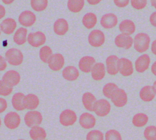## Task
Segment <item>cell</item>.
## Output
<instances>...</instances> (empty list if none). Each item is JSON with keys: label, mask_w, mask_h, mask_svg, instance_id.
<instances>
[{"label": "cell", "mask_w": 156, "mask_h": 140, "mask_svg": "<svg viewBox=\"0 0 156 140\" xmlns=\"http://www.w3.org/2000/svg\"><path fill=\"white\" fill-rule=\"evenodd\" d=\"M151 38L145 33H137L133 39V47L135 50L139 53H143L147 51L149 47Z\"/></svg>", "instance_id": "1"}, {"label": "cell", "mask_w": 156, "mask_h": 140, "mask_svg": "<svg viewBox=\"0 0 156 140\" xmlns=\"http://www.w3.org/2000/svg\"><path fill=\"white\" fill-rule=\"evenodd\" d=\"M5 59L12 65H20L23 61V54L21 50L16 48H11L5 52Z\"/></svg>", "instance_id": "2"}, {"label": "cell", "mask_w": 156, "mask_h": 140, "mask_svg": "<svg viewBox=\"0 0 156 140\" xmlns=\"http://www.w3.org/2000/svg\"><path fill=\"white\" fill-rule=\"evenodd\" d=\"M24 120L26 125L32 128L35 126H39L41 124L43 116L38 111L31 110L26 113Z\"/></svg>", "instance_id": "3"}, {"label": "cell", "mask_w": 156, "mask_h": 140, "mask_svg": "<svg viewBox=\"0 0 156 140\" xmlns=\"http://www.w3.org/2000/svg\"><path fill=\"white\" fill-rule=\"evenodd\" d=\"M77 121V115L73 110L66 109L62 111L59 116L60 123L63 126L73 125Z\"/></svg>", "instance_id": "4"}, {"label": "cell", "mask_w": 156, "mask_h": 140, "mask_svg": "<svg viewBox=\"0 0 156 140\" xmlns=\"http://www.w3.org/2000/svg\"><path fill=\"white\" fill-rule=\"evenodd\" d=\"M89 44L94 47H98L104 43L105 42V35L101 30L94 29L92 30L88 38Z\"/></svg>", "instance_id": "5"}, {"label": "cell", "mask_w": 156, "mask_h": 140, "mask_svg": "<svg viewBox=\"0 0 156 140\" xmlns=\"http://www.w3.org/2000/svg\"><path fill=\"white\" fill-rule=\"evenodd\" d=\"M110 110L111 105L110 102L105 99H101L96 101L93 112L98 116L104 117L110 113Z\"/></svg>", "instance_id": "6"}, {"label": "cell", "mask_w": 156, "mask_h": 140, "mask_svg": "<svg viewBox=\"0 0 156 140\" xmlns=\"http://www.w3.org/2000/svg\"><path fill=\"white\" fill-rule=\"evenodd\" d=\"M21 122V118L18 113L10 112L7 113L4 119L5 125L10 130H13L18 127Z\"/></svg>", "instance_id": "7"}, {"label": "cell", "mask_w": 156, "mask_h": 140, "mask_svg": "<svg viewBox=\"0 0 156 140\" xmlns=\"http://www.w3.org/2000/svg\"><path fill=\"white\" fill-rule=\"evenodd\" d=\"M46 41V38L45 35L40 31L30 33L27 36L28 43L34 47H38L44 45Z\"/></svg>", "instance_id": "8"}, {"label": "cell", "mask_w": 156, "mask_h": 140, "mask_svg": "<svg viewBox=\"0 0 156 140\" xmlns=\"http://www.w3.org/2000/svg\"><path fill=\"white\" fill-rule=\"evenodd\" d=\"M1 80L9 86L13 87L20 83L21 76L18 72L14 70H10L4 74Z\"/></svg>", "instance_id": "9"}, {"label": "cell", "mask_w": 156, "mask_h": 140, "mask_svg": "<svg viewBox=\"0 0 156 140\" xmlns=\"http://www.w3.org/2000/svg\"><path fill=\"white\" fill-rule=\"evenodd\" d=\"M106 68L110 75H115L119 72V58L116 55H110L106 59Z\"/></svg>", "instance_id": "10"}, {"label": "cell", "mask_w": 156, "mask_h": 140, "mask_svg": "<svg viewBox=\"0 0 156 140\" xmlns=\"http://www.w3.org/2000/svg\"><path fill=\"white\" fill-rule=\"evenodd\" d=\"M133 43V39L130 35L121 33L117 35L115 39V44L119 48L129 49Z\"/></svg>", "instance_id": "11"}, {"label": "cell", "mask_w": 156, "mask_h": 140, "mask_svg": "<svg viewBox=\"0 0 156 140\" xmlns=\"http://www.w3.org/2000/svg\"><path fill=\"white\" fill-rule=\"evenodd\" d=\"M36 21L35 15L30 10H25L20 13L18 17L19 23L24 27H30Z\"/></svg>", "instance_id": "12"}, {"label": "cell", "mask_w": 156, "mask_h": 140, "mask_svg": "<svg viewBox=\"0 0 156 140\" xmlns=\"http://www.w3.org/2000/svg\"><path fill=\"white\" fill-rule=\"evenodd\" d=\"M48 64L52 71H59L65 64V58L61 53H55L52 55Z\"/></svg>", "instance_id": "13"}, {"label": "cell", "mask_w": 156, "mask_h": 140, "mask_svg": "<svg viewBox=\"0 0 156 140\" xmlns=\"http://www.w3.org/2000/svg\"><path fill=\"white\" fill-rule=\"evenodd\" d=\"M96 64L95 59L91 56H85L80 58L79 62V69L86 73L91 72V70Z\"/></svg>", "instance_id": "14"}, {"label": "cell", "mask_w": 156, "mask_h": 140, "mask_svg": "<svg viewBox=\"0 0 156 140\" xmlns=\"http://www.w3.org/2000/svg\"><path fill=\"white\" fill-rule=\"evenodd\" d=\"M118 20L117 16L112 13H108L104 15L100 21L101 25L106 29H110L115 26L118 24Z\"/></svg>", "instance_id": "15"}, {"label": "cell", "mask_w": 156, "mask_h": 140, "mask_svg": "<svg viewBox=\"0 0 156 140\" xmlns=\"http://www.w3.org/2000/svg\"><path fill=\"white\" fill-rule=\"evenodd\" d=\"M113 104L117 107H122L127 102V95L122 88H118L111 98Z\"/></svg>", "instance_id": "16"}, {"label": "cell", "mask_w": 156, "mask_h": 140, "mask_svg": "<svg viewBox=\"0 0 156 140\" xmlns=\"http://www.w3.org/2000/svg\"><path fill=\"white\" fill-rule=\"evenodd\" d=\"M151 63L150 56L147 54L140 56L135 62V70L138 73H143L148 69Z\"/></svg>", "instance_id": "17"}, {"label": "cell", "mask_w": 156, "mask_h": 140, "mask_svg": "<svg viewBox=\"0 0 156 140\" xmlns=\"http://www.w3.org/2000/svg\"><path fill=\"white\" fill-rule=\"evenodd\" d=\"M79 124L85 129L92 128L96 124V118L92 114L85 112L80 115L79 117Z\"/></svg>", "instance_id": "18"}, {"label": "cell", "mask_w": 156, "mask_h": 140, "mask_svg": "<svg viewBox=\"0 0 156 140\" xmlns=\"http://www.w3.org/2000/svg\"><path fill=\"white\" fill-rule=\"evenodd\" d=\"M119 73L123 76H129L133 74V64L130 60L126 58L119 59Z\"/></svg>", "instance_id": "19"}, {"label": "cell", "mask_w": 156, "mask_h": 140, "mask_svg": "<svg viewBox=\"0 0 156 140\" xmlns=\"http://www.w3.org/2000/svg\"><path fill=\"white\" fill-rule=\"evenodd\" d=\"M53 28L55 34L59 36H63L68 31V23L66 19L59 18L54 22Z\"/></svg>", "instance_id": "20"}, {"label": "cell", "mask_w": 156, "mask_h": 140, "mask_svg": "<svg viewBox=\"0 0 156 140\" xmlns=\"http://www.w3.org/2000/svg\"><path fill=\"white\" fill-rule=\"evenodd\" d=\"M17 26L15 20L11 18L4 19L1 23V30L5 34L10 35L13 33Z\"/></svg>", "instance_id": "21"}, {"label": "cell", "mask_w": 156, "mask_h": 140, "mask_svg": "<svg viewBox=\"0 0 156 140\" xmlns=\"http://www.w3.org/2000/svg\"><path fill=\"white\" fill-rule=\"evenodd\" d=\"M79 76L78 69L73 65L66 66L62 70V76L67 81H73L76 80Z\"/></svg>", "instance_id": "22"}, {"label": "cell", "mask_w": 156, "mask_h": 140, "mask_svg": "<svg viewBox=\"0 0 156 140\" xmlns=\"http://www.w3.org/2000/svg\"><path fill=\"white\" fill-rule=\"evenodd\" d=\"M82 104L86 110L90 112L94 111V105L97 100L93 94L90 92L84 93L82 96Z\"/></svg>", "instance_id": "23"}, {"label": "cell", "mask_w": 156, "mask_h": 140, "mask_svg": "<svg viewBox=\"0 0 156 140\" xmlns=\"http://www.w3.org/2000/svg\"><path fill=\"white\" fill-rule=\"evenodd\" d=\"M23 102L26 109L32 110L37 108L40 103V100L35 94L29 93L25 96Z\"/></svg>", "instance_id": "24"}, {"label": "cell", "mask_w": 156, "mask_h": 140, "mask_svg": "<svg viewBox=\"0 0 156 140\" xmlns=\"http://www.w3.org/2000/svg\"><path fill=\"white\" fill-rule=\"evenodd\" d=\"M119 31L124 34L130 35L135 32V24L130 19H124L122 21L119 25Z\"/></svg>", "instance_id": "25"}, {"label": "cell", "mask_w": 156, "mask_h": 140, "mask_svg": "<svg viewBox=\"0 0 156 140\" xmlns=\"http://www.w3.org/2000/svg\"><path fill=\"white\" fill-rule=\"evenodd\" d=\"M105 75V67L103 63H96L91 70V77L95 81H101Z\"/></svg>", "instance_id": "26"}, {"label": "cell", "mask_w": 156, "mask_h": 140, "mask_svg": "<svg viewBox=\"0 0 156 140\" xmlns=\"http://www.w3.org/2000/svg\"><path fill=\"white\" fill-rule=\"evenodd\" d=\"M139 95L140 99L143 101L150 102L154 99L155 96V93L152 89V86L145 85L140 90Z\"/></svg>", "instance_id": "27"}, {"label": "cell", "mask_w": 156, "mask_h": 140, "mask_svg": "<svg viewBox=\"0 0 156 140\" xmlns=\"http://www.w3.org/2000/svg\"><path fill=\"white\" fill-rule=\"evenodd\" d=\"M25 95L21 92L15 93L12 98V104L13 108L17 111H22L25 108L24 105V99Z\"/></svg>", "instance_id": "28"}, {"label": "cell", "mask_w": 156, "mask_h": 140, "mask_svg": "<svg viewBox=\"0 0 156 140\" xmlns=\"http://www.w3.org/2000/svg\"><path fill=\"white\" fill-rule=\"evenodd\" d=\"M29 135L32 140H44L47 136L46 130L40 126L32 127L29 131Z\"/></svg>", "instance_id": "29"}, {"label": "cell", "mask_w": 156, "mask_h": 140, "mask_svg": "<svg viewBox=\"0 0 156 140\" xmlns=\"http://www.w3.org/2000/svg\"><path fill=\"white\" fill-rule=\"evenodd\" d=\"M27 30L24 27H20L16 30L13 36V41L17 45H23L26 41H27Z\"/></svg>", "instance_id": "30"}, {"label": "cell", "mask_w": 156, "mask_h": 140, "mask_svg": "<svg viewBox=\"0 0 156 140\" xmlns=\"http://www.w3.org/2000/svg\"><path fill=\"white\" fill-rule=\"evenodd\" d=\"M97 21L98 19L96 15L92 12L86 13L82 18V24L85 27L88 29L93 28L96 25Z\"/></svg>", "instance_id": "31"}, {"label": "cell", "mask_w": 156, "mask_h": 140, "mask_svg": "<svg viewBox=\"0 0 156 140\" xmlns=\"http://www.w3.org/2000/svg\"><path fill=\"white\" fill-rule=\"evenodd\" d=\"M149 118L147 115L143 113L135 114L132 118V124L136 127H144L148 122Z\"/></svg>", "instance_id": "32"}, {"label": "cell", "mask_w": 156, "mask_h": 140, "mask_svg": "<svg viewBox=\"0 0 156 140\" xmlns=\"http://www.w3.org/2000/svg\"><path fill=\"white\" fill-rule=\"evenodd\" d=\"M84 4V0H69L67 2V7L70 12L78 13L82 10Z\"/></svg>", "instance_id": "33"}, {"label": "cell", "mask_w": 156, "mask_h": 140, "mask_svg": "<svg viewBox=\"0 0 156 140\" xmlns=\"http://www.w3.org/2000/svg\"><path fill=\"white\" fill-rule=\"evenodd\" d=\"M40 58L44 63H48L50 58L52 56V50L48 45L43 46L39 52Z\"/></svg>", "instance_id": "34"}, {"label": "cell", "mask_w": 156, "mask_h": 140, "mask_svg": "<svg viewBox=\"0 0 156 140\" xmlns=\"http://www.w3.org/2000/svg\"><path fill=\"white\" fill-rule=\"evenodd\" d=\"M119 88V87L117 86L116 84L112 82H108L103 87L102 92L104 95L108 98L111 99L113 96V95L115 94V93L116 92V90Z\"/></svg>", "instance_id": "35"}, {"label": "cell", "mask_w": 156, "mask_h": 140, "mask_svg": "<svg viewBox=\"0 0 156 140\" xmlns=\"http://www.w3.org/2000/svg\"><path fill=\"white\" fill-rule=\"evenodd\" d=\"M48 4V0H32L30 5L35 12H42L44 10Z\"/></svg>", "instance_id": "36"}, {"label": "cell", "mask_w": 156, "mask_h": 140, "mask_svg": "<svg viewBox=\"0 0 156 140\" xmlns=\"http://www.w3.org/2000/svg\"><path fill=\"white\" fill-rule=\"evenodd\" d=\"M143 134L146 140H156V126L149 125L146 127Z\"/></svg>", "instance_id": "37"}, {"label": "cell", "mask_w": 156, "mask_h": 140, "mask_svg": "<svg viewBox=\"0 0 156 140\" xmlns=\"http://www.w3.org/2000/svg\"><path fill=\"white\" fill-rule=\"evenodd\" d=\"M86 140H104V134L98 130H91L87 133Z\"/></svg>", "instance_id": "38"}, {"label": "cell", "mask_w": 156, "mask_h": 140, "mask_svg": "<svg viewBox=\"0 0 156 140\" xmlns=\"http://www.w3.org/2000/svg\"><path fill=\"white\" fill-rule=\"evenodd\" d=\"M105 140H122V136L120 133L115 129L108 130L105 134Z\"/></svg>", "instance_id": "39"}, {"label": "cell", "mask_w": 156, "mask_h": 140, "mask_svg": "<svg viewBox=\"0 0 156 140\" xmlns=\"http://www.w3.org/2000/svg\"><path fill=\"white\" fill-rule=\"evenodd\" d=\"M13 91V87L9 86L4 83L2 80L0 81V95L3 96H6L11 94Z\"/></svg>", "instance_id": "40"}, {"label": "cell", "mask_w": 156, "mask_h": 140, "mask_svg": "<svg viewBox=\"0 0 156 140\" xmlns=\"http://www.w3.org/2000/svg\"><path fill=\"white\" fill-rule=\"evenodd\" d=\"M131 5L133 7V8L137 9V10H141L144 8L146 5H147V1L146 0H132L130 1Z\"/></svg>", "instance_id": "41"}, {"label": "cell", "mask_w": 156, "mask_h": 140, "mask_svg": "<svg viewBox=\"0 0 156 140\" xmlns=\"http://www.w3.org/2000/svg\"><path fill=\"white\" fill-rule=\"evenodd\" d=\"M115 4L118 7H125L129 4V0H114Z\"/></svg>", "instance_id": "42"}, {"label": "cell", "mask_w": 156, "mask_h": 140, "mask_svg": "<svg viewBox=\"0 0 156 140\" xmlns=\"http://www.w3.org/2000/svg\"><path fill=\"white\" fill-rule=\"evenodd\" d=\"M7 107V102L6 100L2 98H0V113L4 112Z\"/></svg>", "instance_id": "43"}, {"label": "cell", "mask_w": 156, "mask_h": 140, "mask_svg": "<svg viewBox=\"0 0 156 140\" xmlns=\"http://www.w3.org/2000/svg\"><path fill=\"white\" fill-rule=\"evenodd\" d=\"M149 21L151 24L155 27H156V11L151 13L149 17Z\"/></svg>", "instance_id": "44"}, {"label": "cell", "mask_w": 156, "mask_h": 140, "mask_svg": "<svg viewBox=\"0 0 156 140\" xmlns=\"http://www.w3.org/2000/svg\"><path fill=\"white\" fill-rule=\"evenodd\" d=\"M0 70L3 71L7 67V62L2 56H0Z\"/></svg>", "instance_id": "45"}, {"label": "cell", "mask_w": 156, "mask_h": 140, "mask_svg": "<svg viewBox=\"0 0 156 140\" xmlns=\"http://www.w3.org/2000/svg\"><path fill=\"white\" fill-rule=\"evenodd\" d=\"M151 51L153 54L156 55V39L154 40L151 44Z\"/></svg>", "instance_id": "46"}, {"label": "cell", "mask_w": 156, "mask_h": 140, "mask_svg": "<svg viewBox=\"0 0 156 140\" xmlns=\"http://www.w3.org/2000/svg\"><path fill=\"white\" fill-rule=\"evenodd\" d=\"M0 13H1V16H0V18H2L5 15V9L4 7V6L2 5H0Z\"/></svg>", "instance_id": "47"}, {"label": "cell", "mask_w": 156, "mask_h": 140, "mask_svg": "<svg viewBox=\"0 0 156 140\" xmlns=\"http://www.w3.org/2000/svg\"><path fill=\"white\" fill-rule=\"evenodd\" d=\"M151 72L153 73V75L156 76V61L152 64L151 66Z\"/></svg>", "instance_id": "48"}, {"label": "cell", "mask_w": 156, "mask_h": 140, "mask_svg": "<svg viewBox=\"0 0 156 140\" xmlns=\"http://www.w3.org/2000/svg\"><path fill=\"white\" fill-rule=\"evenodd\" d=\"M101 0H88L87 1V2L90 4H91V5H96V4H98V3H99L100 2H101Z\"/></svg>", "instance_id": "49"}, {"label": "cell", "mask_w": 156, "mask_h": 140, "mask_svg": "<svg viewBox=\"0 0 156 140\" xmlns=\"http://www.w3.org/2000/svg\"><path fill=\"white\" fill-rule=\"evenodd\" d=\"M150 2H151V5L153 7H154L155 8H156V0H152Z\"/></svg>", "instance_id": "50"}, {"label": "cell", "mask_w": 156, "mask_h": 140, "mask_svg": "<svg viewBox=\"0 0 156 140\" xmlns=\"http://www.w3.org/2000/svg\"><path fill=\"white\" fill-rule=\"evenodd\" d=\"M152 89H153L154 93L156 94V80L154 81V82L152 85Z\"/></svg>", "instance_id": "51"}, {"label": "cell", "mask_w": 156, "mask_h": 140, "mask_svg": "<svg viewBox=\"0 0 156 140\" xmlns=\"http://www.w3.org/2000/svg\"><path fill=\"white\" fill-rule=\"evenodd\" d=\"M2 2H3L4 4H9L12 3V2H13V1H9V0H8V1H4V0H3Z\"/></svg>", "instance_id": "52"}, {"label": "cell", "mask_w": 156, "mask_h": 140, "mask_svg": "<svg viewBox=\"0 0 156 140\" xmlns=\"http://www.w3.org/2000/svg\"><path fill=\"white\" fill-rule=\"evenodd\" d=\"M17 140H25V139H17Z\"/></svg>", "instance_id": "53"}, {"label": "cell", "mask_w": 156, "mask_h": 140, "mask_svg": "<svg viewBox=\"0 0 156 140\" xmlns=\"http://www.w3.org/2000/svg\"><path fill=\"white\" fill-rule=\"evenodd\" d=\"M44 140H47V139H44Z\"/></svg>", "instance_id": "54"}]
</instances>
